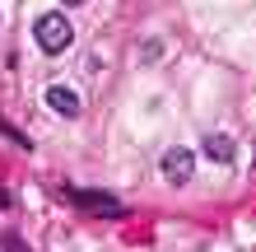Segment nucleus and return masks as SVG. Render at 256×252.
Listing matches in <instances>:
<instances>
[{
  "mask_svg": "<svg viewBox=\"0 0 256 252\" xmlns=\"http://www.w3.org/2000/svg\"><path fill=\"white\" fill-rule=\"evenodd\" d=\"M33 38H38V47H42V52L61 56L70 42H74V28H70V19H61V14H38Z\"/></svg>",
  "mask_w": 256,
  "mask_h": 252,
  "instance_id": "obj_1",
  "label": "nucleus"
},
{
  "mask_svg": "<svg viewBox=\"0 0 256 252\" xmlns=\"http://www.w3.org/2000/svg\"><path fill=\"white\" fill-rule=\"evenodd\" d=\"M66 201H74V205H80V210H88V215H108V219H116V215H122V201H116V196H108V191L66 187Z\"/></svg>",
  "mask_w": 256,
  "mask_h": 252,
  "instance_id": "obj_2",
  "label": "nucleus"
},
{
  "mask_svg": "<svg viewBox=\"0 0 256 252\" xmlns=\"http://www.w3.org/2000/svg\"><path fill=\"white\" fill-rule=\"evenodd\" d=\"M191 150H182V145H172L168 154H163V177H168L172 187H182V182H191Z\"/></svg>",
  "mask_w": 256,
  "mask_h": 252,
  "instance_id": "obj_3",
  "label": "nucleus"
},
{
  "mask_svg": "<svg viewBox=\"0 0 256 252\" xmlns=\"http://www.w3.org/2000/svg\"><path fill=\"white\" fill-rule=\"evenodd\" d=\"M47 108L52 112H61V117H80V94H74V89H66V84H52L47 89Z\"/></svg>",
  "mask_w": 256,
  "mask_h": 252,
  "instance_id": "obj_4",
  "label": "nucleus"
},
{
  "mask_svg": "<svg viewBox=\"0 0 256 252\" xmlns=\"http://www.w3.org/2000/svg\"><path fill=\"white\" fill-rule=\"evenodd\" d=\"M205 154L214 159V164H233L238 150H233V140L224 136V131H210V136H205Z\"/></svg>",
  "mask_w": 256,
  "mask_h": 252,
  "instance_id": "obj_5",
  "label": "nucleus"
},
{
  "mask_svg": "<svg viewBox=\"0 0 256 252\" xmlns=\"http://www.w3.org/2000/svg\"><path fill=\"white\" fill-rule=\"evenodd\" d=\"M5 205H10V191H0V210H5Z\"/></svg>",
  "mask_w": 256,
  "mask_h": 252,
  "instance_id": "obj_6",
  "label": "nucleus"
},
{
  "mask_svg": "<svg viewBox=\"0 0 256 252\" xmlns=\"http://www.w3.org/2000/svg\"><path fill=\"white\" fill-rule=\"evenodd\" d=\"M66 5H84V0H66Z\"/></svg>",
  "mask_w": 256,
  "mask_h": 252,
  "instance_id": "obj_7",
  "label": "nucleus"
}]
</instances>
